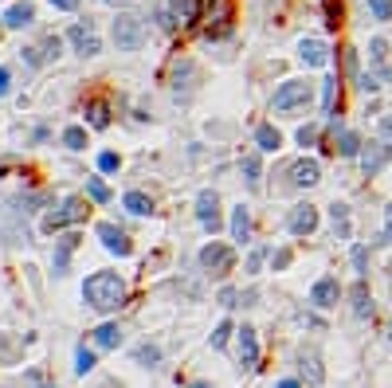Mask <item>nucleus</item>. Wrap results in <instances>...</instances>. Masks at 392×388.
I'll list each match as a JSON object with an SVG mask.
<instances>
[{"label":"nucleus","mask_w":392,"mask_h":388,"mask_svg":"<svg viewBox=\"0 0 392 388\" xmlns=\"http://www.w3.org/2000/svg\"><path fill=\"white\" fill-rule=\"evenodd\" d=\"M90 369H95V353L86 345H79V353H75V376H86Z\"/></svg>","instance_id":"obj_27"},{"label":"nucleus","mask_w":392,"mask_h":388,"mask_svg":"<svg viewBox=\"0 0 392 388\" xmlns=\"http://www.w3.org/2000/svg\"><path fill=\"white\" fill-rule=\"evenodd\" d=\"M188 388H208V385H204V380H193V385H188Z\"/></svg>","instance_id":"obj_51"},{"label":"nucleus","mask_w":392,"mask_h":388,"mask_svg":"<svg viewBox=\"0 0 392 388\" xmlns=\"http://www.w3.org/2000/svg\"><path fill=\"white\" fill-rule=\"evenodd\" d=\"M232 240H239V243L251 240V216H247V208H244V204L232 212Z\"/></svg>","instance_id":"obj_19"},{"label":"nucleus","mask_w":392,"mask_h":388,"mask_svg":"<svg viewBox=\"0 0 392 388\" xmlns=\"http://www.w3.org/2000/svg\"><path fill=\"white\" fill-rule=\"evenodd\" d=\"M95 345L98 349H118V345H122V329L114 326V322H102V326L95 329Z\"/></svg>","instance_id":"obj_18"},{"label":"nucleus","mask_w":392,"mask_h":388,"mask_svg":"<svg viewBox=\"0 0 392 388\" xmlns=\"http://www.w3.org/2000/svg\"><path fill=\"white\" fill-rule=\"evenodd\" d=\"M98 240H102V247L114 255H130L134 247H130V240H126L122 228H114V224H98Z\"/></svg>","instance_id":"obj_12"},{"label":"nucleus","mask_w":392,"mask_h":388,"mask_svg":"<svg viewBox=\"0 0 392 388\" xmlns=\"http://www.w3.org/2000/svg\"><path fill=\"white\" fill-rule=\"evenodd\" d=\"M326 24L330 28L342 24V4H337V0H326Z\"/></svg>","instance_id":"obj_36"},{"label":"nucleus","mask_w":392,"mask_h":388,"mask_svg":"<svg viewBox=\"0 0 392 388\" xmlns=\"http://www.w3.org/2000/svg\"><path fill=\"white\" fill-rule=\"evenodd\" d=\"M380 137L392 146V118H380Z\"/></svg>","instance_id":"obj_47"},{"label":"nucleus","mask_w":392,"mask_h":388,"mask_svg":"<svg viewBox=\"0 0 392 388\" xmlns=\"http://www.w3.org/2000/svg\"><path fill=\"white\" fill-rule=\"evenodd\" d=\"M369 12L373 20H392V0H369Z\"/></svg>","instance_id":"obj_31"},{"label":"nucleus","mask_w":392,"mask_h":388,"mask_svg":"<svg viewBox=\"0 0 392 388\" xmlns=\"http://www.w3.org/2000/svg\"><path fill=\"white\" fill-rule=\"evenodd\" d=\"M193 75H196V67L188 59L177 63V71H173V90H177V95H181V90L188 95V90H193Z\"/></svg>","instance_id":"obj_20"},{"label":"nucleus","mask_w":392,"mask_h":388,"mask_svg":"<svg viewBox=\"0 0 392 388\" xmlns=\"http://www.w3.org/2000/svg\"><path fill=\"white\" fill-rule=\"evenodd\" d=\"M389 157H392V146L384 142V137L369 142V146L361 149V169H365V177H377V173L389 165Z\"/></svg>","instance_id":"obj_7"},{"label":"nucleus","mask_w":392,"mask_h":388,"mask_svg":"<svg viewBox=\"0 0 392 388\" xmlns=\"http://www.w3.org/2000/svg\"><path fill=\"white\" fill-rule=\"evenodd\" d=\"M286 228H291L294 235H310V231L318 228V208L314 204H298L291 212V220H286Z\"/></svg>","instance_id":"obj_11"},{"label":"nucleus","mask_w":392,"mask_h":388,"mask_svg":"<svg viewBox=\"0 0 392 388\" xmlns=\"http://www.w3.org/2000/svg\"><path fill=\"white\" fill-rule=\"evenodd\" d=\"M365 263H369L365 247H353V267H357V275H365Z\"/></svg>","instance_id":"obj_41"},{"label":"nucleus","mask_w":392,"mask_h":388,"mask_svg":"<svg viewBox=\"0 0 392 388\" xmlns=\"http://www.w3.org/2000/svg\"><path fill=\"white\" fill-rule=\"evenodd\" d=\"M71 251H75V240H63V243H59V255H55V275H59V271H67V259H71Z\"/></svg>","instance_id":"obj_33"},{"label":"nucleus","mask_w":392,"mask_h":388,"mask_svg":"<svg viewBox=\"0 0 392 388\" xmlns=\"http://www.w3.org/2000/svg\"><path fill=\"white\" fill-rule=\"evenodd\" d=\"M244 173H247L244 181L255 188V184H259V161H255V157H247V161H244Z\"/></svg>","instance_id":"obj_38"},{"label":"nucleus","mask_w":392,"mask_h":388,"mask_svg":"<svg viewBox=\"0 0 392 388\" xmlns=\"http://www.w3.org/2000/svg\"><path fill=\"white\" fill-rule=\"evenodd\" d=\"M114 43H118V51H137L141 43H146V20L122 12L118 20H114Z\"/></svg>","instance_id":"obj_2"},{"label":"nucleus","mask_w":392,"mask_h":388,"mask_svg":"<svg viewBox=\"0 0 392 388\" xmlns=\"http://www.w3.org/2000/svg\"><path fill=\"white\" fill-rule=\"evenodd\" d=\"M298 365H302V376H306L310 385H322V376H326V373H322L318 353H302V361H298Z\"/></svg>","instance_id":"obj_21"},{"label":"nucleus","mask_w":392,"mask_h":388,"mask_svg":"<svg viewBox=\"0 0 392 388\" xmlns=\"http://www.w3.org/2000/svg\"><path fill=\"white\" fill-rule=\"evenodd\" d=\"M310 102V83L306 79H286V83L275 90V114H286V110H298V106H306Z\"/></svg>","instance_id":"obj_3"},{"label":"nucleus","mask_w":392,"mask_h":388,"mask_svg":"<svg viewBox=\"0 0 392 388\" xmlns=\"http://www.w3.org/2000/svg\"><path fill=\"white\" fill-rule=\"evenodd\" d=\"M255 142H259V149H267V153H275V149L282 146V137H279V130H275V126H259V130H255Z\"/></svg>","instance_id":"obj_23"},{"label":"nucleus","mask_w":392,"mask_h":388,"mask_svg":"<svg viewBox=\"0 0 392 388\" xmlns=\"http://www.w3.org/2000/svg\"><path fill=\"white\" fill-rule=\"evenodd\" d=\"M200 267L208 271L212 279H224L235 267V251L228 243H208V247H200Z\"/></svg>","instance_id":"obj_4"},{"label":"nucleus","mask_w":392,"mask_h":388,"mask_svg":"<svg viewBox=\"0 0 392 388\" xmlns=\"http://www.w3.org/2000/svg\"><path fill=\"white\" fill-rule=\"evenodd\" d=\"M333 98H337V79H322V110L333 114Z\"/></svg>","instance_id":"obj_30"},{"label":"nucleus","mask_w":392,"mask_h":388,"mask_svg":"<svg viewBox=\"0 0 392 388\" xmlns=\"http://www.w3.org/2000/svg\"><path fill=\"white\" fill-rule=\"evenodd\" d=\"M196 220H200L208 231L220 228V200H216V193H200L196 196Z\"/></svg>","instance_id":"obj_10"},{"label":"nucleus","mask_w":392,"mask_h":388,"mask_svg":"<svg viewBox=\"0 0 392 388\" xmlns=\"http://www.w3.org/2000/svg\"><path fill=\"white\" fill-rule=\"evenodd\" d=\"M32 20H36V4H32V0H20V4H12V8H8V12H4V28H28L32 24Z\"/></svg>","instance_id":"obj_16"},{"label":"nucleus","mask_w":392,"mask_h":388,"mask_svg":"<svg viewBox=\"0 0 392 388\" xmlns=\"http://www.w3.org/2000/svg\"><path fill=\"white\" fill-rule=\"evenodd\" d=\"M380 243H392V204L384 208V231H380Z\"/></svg>","instance_id":"obj_39"},{"label":"nucleus","mask_w":392,"mask_h":388,"mask_svg":"<svg viewBox=\"0 0 392 388\" xmlns=\"http://www.w3.org/2000/svg\"><path fill=\"white\" fill-rule=\"evenodd\" d=\"M28 380H32V388H55V385H48V380H43V376H39V373H32V376H28Z\"/></svg>","instance_id":"obj_49"},{"label":"nucleus","mask_w":392,"mask_h":388,"mask_svg":"<svg viewBox=\"0 0 392 388\" xmlns=\"http://www.w3.org/2000/svg\"><path fill=\"white\" fill-rule=\"evenodd\" d=\"M122 204L130 208L134 216H149V212H153V200H149L146 193H126V196H122Z\"/></svg>","instance_id":"obj_22"},{"label":"nucleus","mask_w":392,"mask_h":388,"mask_svg":"<svg viewBox=\"0 0 392 388\" xmlns=\"http://www.w3.org/2000/svg\"><path fill=\"white\" fill-rule=\"evenodd\" d=\"M337 279H318L314 282V291H310V302L322 306V310H330V306H337Z\"/></svg>","instance_id":"obj_15"},{"label":"nucleus","mask_w":392,"mask_h":388,"mask_svg":"<svg viewBox=\"0 0 392 388\" xmlns=\"http://www.w3.org/2000/svg\"><path fill=\"white\" fill-rule=\"evenodd\" d=\"M298 55H302L306 67H326V63H330V48H326L322 39H302V43H298Z\"/></svg>","instance_id":"obj_14"},{"label":"nucleus","mask_w":392,"mask_h":388,"mask_svg":"<svg viewBox=\"0 0 392 388\" xmlns=\"http://www.w3.org/2000/svg\"><path fill=\"white\" fill-rule=\"evenodd\" d=\"M43 55H48V59H55V55H59V36H48V39H43Z\"/></svg>","instance_id":"obj_42"},{"label":"nucleus","mask_w":392,"mask_h":388,"mask_svg":"<svg viewBox=\"0 0 392 388\" xmlns=\"http://www.w3.org/2000/svg\"><path fill=\"white\" fill-rule=\"evenodd\" d=\"M67 39L75 43V51L79 55H98L102 51V43H98V32L90 24H75L71 32H67Z\"/></svg>","instance_id":"obj_9"},{"label":"nucleus","mask_w":392,"mask_h":388,"mask_svg":"<svg viewBox=\"0 0 392 388\" xmlns=\"http://www.w3.org/2000/svg\"><path fill=\"white\" fill-rule=\"evenodd\" d=\"M134 357H137L141 365H153V361L161 357V349H157V345H137V353H134Z\"/></svg>","instance_id":"obj_35"},{"label":"nucleus","mask_w":392,"mask_h":388,"mask_svg":"<svg viewBox=\"0 0 392 388\" xmlns=\"http://www.w3.org/2000/svg\"><path fill=\"white\" fill-rule=\"evenodd\" d=\"M228 333H232V322H220L216 333H212V349H224V345H228Z\"/></svg>","instance_id":"obj_34"},{"label":"nucleus","mask_w":392,"mask_h":388,"mask_svg":"<svg viewBox=\"0 0 392 388\" xmlns=\"http://www.w3.org/2000/svg\"><path fill=\"white\" fill-rule=\"evenodd\" d=\"M63 146L67 149H86V130L83 126H67V130H63Z\"/></svg>","instance_id":"obj_26"},{"label":"nucleus","mask_w":392,"mask_h":388,"mask_svg":"<svg viewBox=\"0 0 392 388\" xmlns=\"http://www.w3.org/2000/svg\"><path fill=\"white\" fill-rule=\"evenodd\" d=\"M353 310H357V318H365L369 310H373V302H369V291H365V282H357V287H353Z\"/></svg>","instance_id":"obj_28"},{"label":"nucleus","mask_w":392,"mask_h":388,"mask_svg":"<svg viewBox=\"0 0 392 388\" xmlns=\"http://www.w3.org/2000/svg\"><path fill=\"white\" fill-rule=\"evenodd\" d=\"M86 196H90L95 204H106V200H110V188L98 181V177H90V181H86Z\"/></svg>","instance_id":"obj_29"},{"label":"nucleus","mask_w":392,"mask_h":388,"mask_svg":"<svg viewBox=\"0 0 392 388\" xmlns=\"http://www.w3.org/2000/svg\"><path fill=\"white\" fill-rule=\"evenodd\" d=\"M169 12H173V24H196V12H200V0H169Z\"/></svg>","instance_id":"obj_17"},{"label":"nucleus","mask_w":392,"mask_h":388,"mask_svg":"<svg viewBox=\"0 0 392 388\" xmlns=\"http://www.w3.org/2000/svg\"><path fill=\"white\" fill-rule=\"evenodd\" d=\"M279 388H302L298 380H279Z\"/></svg>","instance_id":"obj_50"},{"label":"nucleus","mask_w":392,"mask_h":388,"mask_svg":"<svg viewBox=\"0 0 392 388\" xmlns=\"http://www.w3.org/2000/svg\"><path fill=\"white\" fill-rule=\"evenodd\" d=\"M86 122H90L95 130H106V126H110V114H106L102 102H86Z\"/></svg>","instance_id":"obj_25"},{"label":"nucleus","mask_w":392,"mask_h":388,"mask_svg":"<svg viewBox=\"0 0 392 388\" xmlns=\"http://www.w3.org/2000/svg\"><path fill=\"white\" fill-rule=\"evenodd\" d=\"M239 365H244V369H255L259 365V338H255L251 326L239 329Z\"/></svg>","instance_id":"obj_13"},{"label":"nucleus","mask_w":392,"mask_h":388,"mask_svg":"<svg viewBox=\"0 0 392 388\" xmlns=\"http://www.w3.org/2000/svg\"><path fill=\"white\" fill-rule=\"evenodd\" d=\"M106 4H130V0H106Z\"/></svg>","instance_id":"obj_52"},{"label":"nucleus","mask_w":392,"mask_h":388,"mask_svg":"<svg viewBox=\"0 0 392 388\" xmlns=\"http://www.w3.org/2000/svg\"><path fill=\"white\" fill-rule=\"evenodd\" d=\"M314 137H318V130H314V126H302V130H298V146H310Z\"/></svg>","instance_id":"obj_44"},{"label":"nucleus","mask_w":392,"mask_h":388,"mask_svg":"<svg viewBox=\"0 0 392 388\" xmlns=\"http://www.w3.org/2000/svg\"><path fill=\"white\" fill-rule=\"evenodd\" d=\"M330 216H333V228L342 231V235H349V220H345L349 212H345V204H333V208H330Z\"/></svg>","instance_id":"obj_32"},{"label":"nucleus","mask_w":392,"mask_h":388,"mask_svg":"<svg viewBox=\"0 0 392 388\" xmlns=\"http://www.w3.org/2000/svg\"><path fill=\"white\" fill-rule=\"evenodd\" d=\"M51 8H59V12H75V8H79V0H51Z\"/></svg>","instance_id":"obj_46"},{"label":"nucleus","mask_w":392,"mask_h":388,"mask_svg":"<svg viewBox=\"0 0 392 388\" xmlns=\"http://www.w3.org/2000/svg\"><path fill=\"white\" fill-rule=\"evenodd\" d=\"M345 67H349V75H361V71H357V55H353V51H345Z\"/></svg>","instance_id":"obj_48"},{"label":"nucleus","mask_w":392,"mask_h":388,"mask_svg":"<svg viewBox=\"0 0 392 388\" xmlns=\"http://www.w3.org/2000/svg\"><path fill=\"white\" fill-rule=\"evenodd\" d=\"M8 86H12V75H8V67H0V98L8 95Z\"/></svg>","instance_id":"obj_45"},{"label":"nucleus","mask_w":392,"mask_h":388,"mask_svg":"<svg viewBox=\"0 0 392 388\" xmlns=\"http://www.w3.org/2000/svg\"><path fill=\"white\" fill-rule=\"evenodd\" d=\"M318 181H322V165L314 157H302V161L291 165V184L294 188H310V184H318Z\"/></svg>","instance_id":"obj_8"},{"label":"nucleus","mask_w":392,"mask_h":388,"mask_svg":"<svg viewBox=\"0 0 392 388\" xmlns=\"http://www.w3.org/2000/svg\"><path fill=\"white\" fill-rule=\"evenodd\" d=\"M83 216H86V204H83V200H63L55 212H48V216H43V231H63V228H71V224H79Z\"/></svg>","instance_id":"obj_6"},{"label":"nucleus","mask_w":392,"mask_h":388,"mask_svg":"<svg viewBox=\"0 0 392 388\" xmlns=\"http://www.w3.org/2000/svg\"><path fill=\"white\" fill-rule=\"evenodd\" d=\"M83 298H86V306H95L98 314H110V310H118L126 302V282L114 271H95L83 282Z\"/></svg>","instance_id":"obj_1"},{"label":"nucleus","mask_w":392,"mask_h":388,"mask_svg":"<svg viewBox=\"0 0 392 388\" xmlns=\"http://www.w3.org/2000/svg\"><path fill=\"white\" fill-rule=\"evenodd\" d=\"M337 153H342V157H361V142H357V134L337 130Z\"/></svg>","instance_id":"obj_24"},{"label":"nucleus","mask_w":392,"mask_h":388,"mask_svg":"<svg viewBox=\"0 0 392 388\" xmlns=\"http://www.w3.org/2000/svg\"><path fill=\"white\" fill-rule=\"evenodd\" d=\"M369 51H373V59H384V55H389V43H384V39H373V43H369Z\"/></svg>","instance_id":"obj_40"},{"label":"nucleus","mask_w":392,"mask_h":388,"mask_svg":"<svg viewBox=\"0 0 392 388\" xmlns=\"http://www.w3.org/2000/svg\"><path fill=\"white\" fill-rule=\"evenodd\" d=\"M98 173H118V153H98Z\"/></svg>","instance_id":"obj_37"},{"label":"nucleus","mask_w":392,"mask_h":388,"mask_svg":"<svg viewBox=\"0 0 392 388\" xmlns=\"http://www.w3.org/2000/svg\"><path fill=\"white\" fill-rule=\"evenodd\" d=\"M232 20H235V0H212L204 36H208V39H224L228 32H232Z\"/></svg>","instance_id":"obj_5"},{"label":"nucleus","mask_w":392,"mask_h":388,"mask_svg":"<svg viewBox=\"0 0 392 388\" xmlns=\"http://www.w3.org/2000/svg\"><path fill=\"white\" fill-rule=\"evenodd\" d=\"M286 263H291V251H286V247L271 255V267H275V271H279V267H286Z\"/></svg>","instance_id":"obj_43"}]
</instances>
